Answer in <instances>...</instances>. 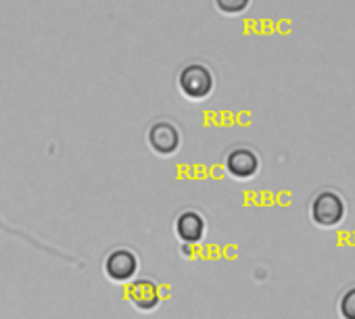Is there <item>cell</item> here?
<instances>
[{
	"label": "cell",
	"mask_w": 355,
	"mask_h": 319,
	"mask_svg": "<svg viewBox=\"0 0 355 319\" xmlns=\"http://www.w3.org/2000/svg\"><path fill=\"white\" fill-rule=\"evenodd\" d=\"M178 88L193 100H203L214 92V73L203 63H191L178 75Z\"/></svg>",
	"instance_id": "cell-1"
},
{
	"label": "cell",
	"mask_w": 355,
	"mask_h": 319,
	"mask_svg": "<svg viewBox=\"0 0 355 319\" xmlns=\"http://www.w3.org/2000/svg\"><path fill=\"white\" fill-rule=\"evenodd\" d=\"M311 217L322 228H332L345 217V203L336 192L324 190L311 203Z\"/></svg>",
	"instance_id": "cell-2"
},
{
	"label": "cell",
	"mask_w": 355,
	"mask_h": 319,
	"mask_svg": "<svg viewBox=\"0 0 355 319\" xmlns=\"http://www.w3.org/2000/svg\"><path fill=\"white\" fill-rule=\"evenodd\" d=\"M148 146L157 154L169 156L180 148V131L169 121H157L148 129Z\"/></svg>",
	"instance_id": "cell-3"
},
{
	"label": "cell",
	"mask_w": 355,
	"mask_h": 319,
	"mask_svg": "<svg viewBox=\"0 0 355 319\" xmlns=\"http://www.w3.org/2000/svg\"><path fill=\"white\" fill-rule=\"evenodd\" d=\"M136 271H138V259L128 248L113 250L105 261V273L113 282H128L136 275Z\"/></svg>",
	"instance_id": "cell-4"
},
{
	"label": "cell",
	"mask_w": 355,
	"mask_h": 319,
	"mask_svg": "<svg viewBox=\"0 0 355 319\" xmlns=\"http://www.w3.org/2000/svg\"><path fill=\"white\" fill-rule=\"evenodd\" d=\"M226 170L236 180H249L259 170V158L249 148H234L226 158Z\"/></svg>",
	"instance_id": "cell-5"
},
{
	"label": "cell",
	"mask_w": 355,
	"mask_h": 319,
	"mask_svg": "<svg viewBox=\"0 0 355 319\" xmlns=\"http://www.w3.org/2000/svg\"><path fill=\"white\" fill-rule=\"evenodd\" d=\"M130 302L142 311V313H150L159 307L161 302V294H159V288L153 280H136L132 286H130Z\"/></svg>",
	"instance_id": "cell-6"
},
{
	"label": "cell",
	"mask_w": 355,
	"mask_h": 319,
	"mask_svg": "<svg viewBox=\"0 0 355 319\" xmlns=\"http://www.w3.org/2000/svg\"><path fill=\"white\" fill-rule=\"evenodd\" d=\"M175 234L187 244H197L205 236V221L199 213L187 211L175 219Z\"/></svg>",
	"instance_id": "cell-7"
},
{
	"label": "cell",
	"mask_w": 355,
	"mask_h": 319,
	"mask_svg": "<svg viewBox=\"0 0 355 319\" xmlns=\"http://www.w3.org/2000/svg\"><path fill=\"white\" fill-rule=\"evenodd\" d=\"M214 3L224 15H241L251 7V0H214Z\"/></svg>",
	"instance_id": "cell-8"
},
{
	"label": "cell",
	"mask_w": 355,
	"mask_h": 319,
	"mask_svg": "<svg viewBox=\"0 0 355 319\" xmlns=\"http://www.w3.org/2000/svg\"><path fill=\"white\" fill-rule=\"evenodd\" d=\"M340 315L345 319H355V288L347 290L340 298Z\"/></svg>",
	"instance_id": "cell-9"
}]
</instances>
